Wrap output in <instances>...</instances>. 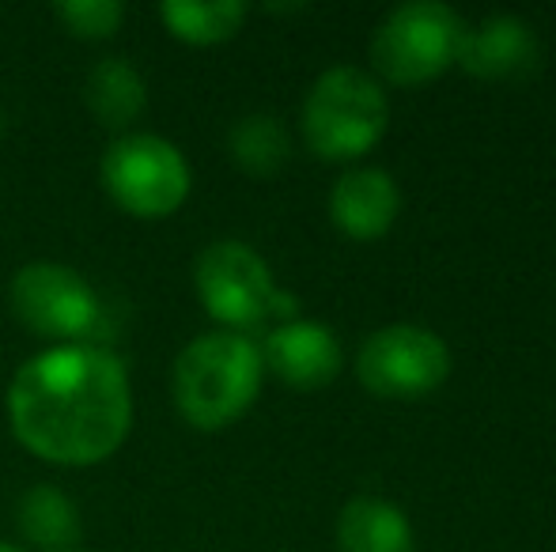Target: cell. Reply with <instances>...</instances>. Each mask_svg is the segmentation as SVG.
Returning <instances> with one entry per match:
<instances>
[{"label":"cell","instance_id":"cell-1","mask_svg":"<svg viewBox=\"0 0 556 552\" xmlns=\"http://www.w3.org/2000/svg\"><path fill=\"white\" fill-rule=\"evenodd\" d=\"M8 420L23 450L84 470L117 454L132 432L129 368L106 345H53L20 363L8 386Z\"/></svg>","mask_w":556,"mask_h":552},{"label":"cell","instance_id":"cell-2","mask_svg":"<svg viewBox=\"0 0 556 552\" xmlns=\"http://www.w3.org/2000/svg\"><path fill=\"white\" fill-rule=\"evenodd\" d=\"M262 375L265 363L254 337L231 330L201 333L178 352L170 375L178 416L198 432H220L254 406Z\"/></svg>","mask_w":556,"mask_h":552},{"label":"cell","instance_id":"cell-3","mask_svg":"<svg viewBox=\"0 0 556 552\" xmlns=\"http://www.w3.org/2000/svg\"><path fill=\"white\" fill-rule=\"evenodd\" d=\"M300 121L311 152L326 159H352L387 133L390 99L367 68L330 65L311 84Z\"/></svg>","mask_w":556,"mask_h":552},{"label":"cell","instance_id":"cell-4","mask_svg":"<svg viewBox=\"0 0 556 552\" xmlns=\"http://www.w3.org/2000/svg\"><path fill=\"white\" fill-rule=\"evenodd\" d=\"M193 284L208 314L231 333H247L269 318H295V295L280 292L269 261L239 239L208 243L193 261Z\"/></svg>","mask_w":556,"mask_h":552},{"label":"cell","instance_id":"cell-5","mask_svg":"<svg viewBox=\"0 0 556 552\" xmlns=\"http://www.w3.org/2000/svg\"><path fill=\"white\" fill-rule=\"evenodd\" d=\"M99 170L114 205L137 220H167L193 190V170L182 147L155 133H122L106 147Z\"/></svg>","mask_w":556,"mask_h":552},{"label":"cell","instance_id":"cell-6","mask_svg":"<svg viewBox=\"0 0 556 552\" xmlns=\"http://www.w3.org/2000/svg\"><path fill=\"white\" fill-rule=\"evenodd\" d=\"M8 303L35 337L58 345H91L96 330L103 325V303L96 287L61 261H27L15 269Z\"/></svg>","mask_w":556,"mask_h":552},{"label":"cell","instance_id":"cell-7","mask_svg":"<svg viewBox=\"0 0 556 552\" xmlns=\"http://www.w3.org/2000/svg\"><path fill=\"white\" fill-rule=\"evenodd\" d=\"M466 23L443 0H402L379 20L371 57L382 76L397 84L428 80L458 57Z\"/></svg>","mask_w":556,"mask_h":552},{"label":"cell","instance_id":"cell-8","mask_svg":"<svg viewBox=\"0 0 556 552\" xmlns=\"http://www.w3.org/2000/svg\"><path fill=\"white\" fill-rule=\"evenodd\" d=\"M359 383L379 398H420L451 375V348L420 322H390L356 352Z\"/></svg>","mask_w":556,"mask_h":552},{"label":"cell","instance_id":"cell-9","mask_svg":"<svg viewBox=\"0 0 556 552\" xmlns=\"http://www.w3.org/2000/svg\"><path fill=\"white\" fill-rule=\"evenodd\" d=\"M257 348H262L265 368L277 371L288 386H300V390L326 386L341 371L344 360L337 333L326 322H318V318H288V322H277Z\"/></svg>","mask_w":556,"mask_h":552},{"label":"cell","instance_id":"cell-10","mask_svg":"<svg viewBox=\"0 0 556 552\" xmlns=\"http://www.w3.org/2000/svg\"><path fill=\"white\" fill-rule=\"evenodd\" d=\"M462 68L477 76H519L538 65V30L515 12H492L466 27L458 42Z\"/></svg>","mask_w":556,"mask_h":552},{"label":"cell","instance_id":"cell-11","mask_svg":"<svg viewBox=\"0 0 556 552\" xmlns=\"http://www.w3.org/2000/svg\"><path fill=\"white\" fill-rule=\"evenodd\" d=\"M402 190L387 167H349L330 190L333 223L352 239H375L394 223Z\"/></svg>","mask_w":556,"mask_h":552},{"label":"cell","instance_id":"cell-12","mask_svg":"<svg viewBox=\"0 0 556 552\" xmlns=\"http://www.w3.org/2000/svg\"><path fill=\"white\" fill-rule=\"evenodd\" d=\"M341 552H413V523L394 500L352 496L337 515Z\"/></svg>","mask_w":556,"mask_h":552},{"label":"cell","instance_id":"cell-13","mask_svg":"<svg viewBox=\"0 0 556 552\" xmlns=\"http://www.w3.org/2000/svg\"><path fill=\"white\" fill-rule=\"evenodd\" d=\"M84 103L99 126L129 129L148 111V84L125 57H103L84 80Z\"/></svg>","mask_w":556,"mask_h":552},{"label":"cell","instance_id":"cell-14","mask_svg":"<svg viewBox=\"0 0 556 552\" xmlns=\"http://www.w3.org/2000/svg\"><path fill=\"white\" fill-rule=\"evenodd\" d=\"M20 534L42 552H65L80 541V508L53 485H35L20 500Z\"/></svg>","mask_w":556,"mask_h":552},{"label":"cell","instance_id":"cell-15","mask_svg":"<svg viewBox=\"0 0 556 552\" xmlns=\"http://www.w3.org/2000/svg\"><path fill=\"white\" fill-rule=\"evenodd\" d=\"M160 20L178 42L216 46L239 35L247 4L242 0H167L160 4Z\"/></svg>","mask_w":556,"mask_h":552},{"label":"cell","instance_id":"cell-16","mask_svg":"<svg viewBox=\"0 0 556 552\" xmlns=\"http://www.w3.org/2000/svg\"><path fill=\"white\" fill-rule=\"evenodd\" d=\"M227 147H231V159L239 163L247 175L269 178L277 175L288 163V129L280 126V118L273 114H247L231 126V137H227Z\"/></svg>","mask_w":556,"mask_h":552},{"label":"cell","instance_id":"cell-17","mask_svg":"<svg viewBox=\"0 0 556 552\" xmlns=\"http://www.w3.org/2000/svg\"><path fill=\"white\" fill-rule=\"evenodd\" d=\"M53 20L65 27V35L80 38V42H106L122 27L125 4L117 0H61L53 4Z\"/></svg>","mask_w":556,"mask_h":552},{"label":"cell","instance_id":"cell-18","mask_svg":"<svg viewBox=\"0 0 556 552\" xmlns=\"http://www.w3.org/2000/svg\"><path fill=\"white\" fill-rule=\"evenodd\" d=\"M0 552H27V549H20V545H8V541H0Z\"/></svg>","mask_w":556,"mask_h":552},{"label":"cell","instance_id":"cell-19","mask_svg":"<svg viewBox=\"0 0 556 552\" xmlns=\"http://www.w3.org/2000/svg\"><path fill=\"white\" fill-rule=\"evenodd\" d=\"M65 552H84V549H65Z\"/></svg>","mask_w":556,"mask_h":552}]
</instances>
